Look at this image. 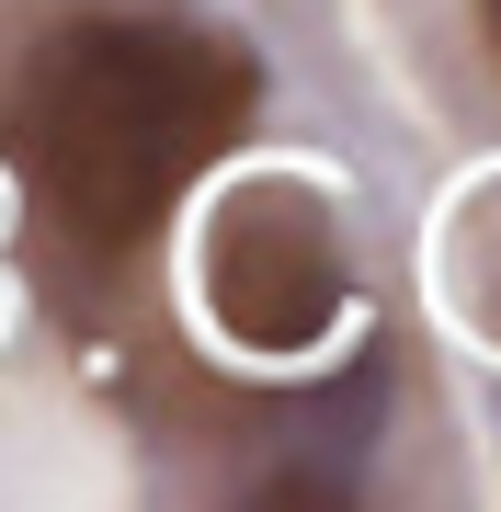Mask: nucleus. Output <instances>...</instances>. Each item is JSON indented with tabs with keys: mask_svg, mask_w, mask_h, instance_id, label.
Returning a JSON list of instances; mask_svg holds the SVG:
<instances>
[{
	"mask_svg": "<svg viewBox=\"0 0 501 512\" xmlns=\"http://www.w3.org/2000/svg\"><path fill=\"white\" fill-rule=\"evenodd\" d=\"M240 126H251V57L183 12H92L46 35L23 80L35 194L103 251L149 239Z\"/></svg>",
	"mask_w": 501,
	"mask_h": 512,
	"instance_id": "1",
	"label": "nucleus"
},
{
	"mask_svg": "<svg viewBox=\"0 0 501 512\" xmlns=\"http://www.w3.org/2000/svg\"><path fill=\"white\" fill-rule=\"evenodd\" d=\"M205 308L251 353H308L342 319V251L308 194H240L205 228Z\"/></svg>",
	"mask_w": 501,
	"mask_h": 512,
	"instance_id": "2",
	"label": "nucleus"
},
{
	"mask_svg": "<svg viewBox=\"0 0 501 512\" xmlns=\"http://www.w3.org/2000/svg\"><path fill=\"white\" fill-rule=\"evenodd\" d=\"M490 12H501V0H490Z\"/></svg>",
	"mask_w": 501,
	"mask_h": 512,
	"instance_id": "3",
	"label": "nucleus"
}]
</instances>
